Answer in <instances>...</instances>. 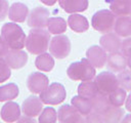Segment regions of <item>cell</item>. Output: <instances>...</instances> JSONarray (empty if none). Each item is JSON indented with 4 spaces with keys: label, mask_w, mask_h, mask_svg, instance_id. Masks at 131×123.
Returning a JSON list of instances; mask_svg holds the SVG:
<instances>
[{
    "label": "cell",
    "mask_w": 131,
    "mask_h": 123,
    "mask_svg": "<svg viewBox=\"0 0 131 123\" xmlns=\"http://www.w3.org/2000/svg\"><path fill=\"white\" fill-rule=\"evenodd\" d=\"M50 43V33L44 28H32L26 38V48L32 54L46 52Z\"/></svg>",
    "instance_id": "obj_1"
},
{
    "label": "cell",
    "mask_w": 131,
    "mask_h": 123,
    "mask_svg": "<svg viewBox=\"0 0 131 123\" xmlns=\"http://www.w3.org/2000/svg\"><path fill=\"white\" fill-rule=\"evenodd\" d=\"M57 119L59 122L62 123H70V122H76V123H81L85 122L84 116H82L79 111L72 105H62L59 107L57 111Z\"/></svg>",
    "instance_id": "obj_8"
},
{
    "label": "cell",
    "mask_w": 131,
    "mask_h": 123,
    "mask_svg": "<svg viewBox=\"0 0 131 123\" xmlns=\"http://www.w3.org/2000/svg\"><path fill=\"white\" fill-rule=\"evenodd\" d=\"M4 57L7 65L13 70L21 69L28 61V54L21 49H9Z\"/></svg>",
    "instance_id": "obj_12"
},
{
    "label": "cell",
    "mask_w": 131,
    "mask_h": 123,
    "mask_svg": "<svg viewBox=\"0 0 131 123\" xmlns=\"http://www.w3.org/2000/svg\"><path fill=\"white\" fill-rule=\"evenodd\" d=\"M29 15V8L26 4L20 2L13 3L8 9V17L14 23H23Z\"/></svg>",
    "instance_id": "obj_17"
},
{
    "label": "cell",
    "mask_w": 131,
    "mask_h": 123,
    "mask_svg": "<svg viewBox=\"0 0 131 123\" xmlns=\"http://www.w3.org/2000/svg\"><path fill=\"white\" fill-rule=\"evenodd\" d=\"M106 67L111 72L119 73L127 67V56L119 51L110 52L106 58Z\"/></svg>",
    "instance_id": "obj_15"
},
{
    "label": "cell",
    "mask_w": 131,
    "mask_h": 123,
    "mask_svg": "<svg viewBox=\"0 0 131 123\" xmlns=\"http://www.w3.org/2000/svg\"><path fill=\"white\" fill-rule=\"evenodd\" d=\"M108 101L112 106L114 107H122L124 104H125V100H126V97H127V93H126V90L122 87H118L116 88L114 91H112L108 95Z\"/></svg>",
    "instance_id": "obj_29"
},
{
    "label": "cell",
    "mask_w": 131,
    "mask_h": 123,
    "mask_svg": "<svg viewBox=\"0 0 131 123\" xmlns=\"http://www.w3.org/2000/svg\"><path fill=\"white\" fill-rule=\"evenodd\" d=\"M50 12L44 7H36L28 15V26L30 28H45L49 19Z\"/></svg>",
    "instance_id": "obj_9"
},
{
    "label": "cell",
    "mask_w": 131,
    "mask_h": 123,
    "mask_svg": "<svg viewBox=\"0 0 131 123\" xmlns=\"http://www.w3.org/2000/svg\"><path fill=\"white\" fill-rule=\"evenodd\" d=\"M121 52L128 56L131 54V36L126 37L124 40H122V45H121Z\"/></svg>",
    "instance_id": "obj_33"
},
{
    "label": "cell",
    "mask_w": 131,
    "mask_h": 123,
    "mask_svg": "<svg viewBox=\"0 0 131 123\" xmlns=\"http://www.w3.org/2000/svg\"><path fill=\"white\" fill-rule=\"evenodd\" d=\"M59 6L68 13L85 11L88 8V0H57Z\"/></svg>",
    "instance_id": "obj_18"
},
{
    "label": "cell",
    "mask_w": 131,
    "mask_h": 123,
    "mask_svg": "<svg viewBox=\"0 0 131 123\" xmlns=\"http://www.w3.org/2000/svg\"><path fill=\"white\" fill-rule=\"evenodd\" d=\"M1 36L9 49H23L26 46V34L20 26L6 23L1 28Z\"/></svg>",
    "instance_id": "obj_2"
},
{
    "label": "cell",
    "mask_w": 131,
    "mask_h": 123,
    "mask_svg": "<svg viewBox=\"0 0 131 123\" xmlns=\"http://www.w3.org/2000/svg\"><path fill=\"white\" fill-rule=\"evenodd\" d=\"M43 4H45V5H47V6H52V5H54L55 3H56V1L57 0H40Z\"/></svg>",
    "instance_id": "obj_37"
},
{
    "label": "cell",
    "mask_w": 131,
    "mask_h": 123,
    "mask_svg": "<svg viewBox=\"0 0 131 123\" xmlns=\"http://www.w3.org/2000/svg\"><path fill=\"white\" fill-rule=\"evenodd\" d=\"M90 100H91V104H92V111H94V112H96L100 115L112 106L108 101L107 95L99 93V92H98L97 95H95Z\"/></svg>",
    "instance_id": "obj_28"
},
{
    "label": "cell",
    "mask_w": 131,
    "mask_h": 123,
    "mask_svg": "<svg viewBox=\"0 0 131 123\" xmlns=\"http://www.w3.org/2000/svg\"><path fill=\"white\" fill-rule=\"evenodd\" d=\"M119 86L124 88L126 91H131V70L125 69L121 72H119L118 76Z\"/></svg>",
    "instance_id": "obj_31"
},
{
    "label": "cell",
    "mask_w": 131,
    "mask_h": 123,
    "mask_svg": "<svg viewBox=\"0 0 131 123\" xmlns=\"http://www.w3.org/2000/svg\"><path fill=\"white\" fill-rule=\"evenodd\" d=\"M67 96L64 86L60 83L53 82L46 87L42 92H40V99L45 105L56 106L61 104Z\"/></svg>",
    "instance_id": "obj_5"
},
{
    "label": "cell",
    "mask_w": 131,
    "mask_h": 123,
    "mask_svg": "<svg viewBox=\"0 0 131 123\" xmlns=\"http://www.w3.org/2000/svg\"><path fill=\"white\" fill-rule=\"evenodd\" d=\"M49 85V79L45 74L40 72H34L28 76L27 79V87L28 89L35 94H40L46 87Z\"/></svg>",
    "instance_id": "obj_10"
},
{
    "label": "cell",
    "mask_w": 131,
    "mask_h": 123,
    "mask_svg": "<svg viewBox=\"0 0 131 123\" xmlns=\"http://www.w3.org/2000/svg\"><path fill=\"white\" fill-rule=\"evenodd\" d=\"M71 104L84 117H86L88 114H90L92 112V104H91V100L88 99V98L82 97L80 95H76L72 98Z\"/></svg>",
    "instance_id": "obj_25"
},
{
    "label": "cell",
    "mask_w": 131,
    "mask_h": 123,
    "mask_svg": "<svg viewBox=\"0 0 131 123\" xmlns=\"http://www.w3.org/2000/svg\"><path fill=\"white\" fill-rule=\"evenodd\" d=\"M95 83L99 93L108 95L112 91L119 87V81L117 76L113 72H101L95 76Z\"/></svg>",
    "instance_id": "obj_7"
},
{
    "label": "cell",
    "mask_w": 131,
    "mask_h": 123,
    "mask_svg": "<svg viewBox=\"0 0 131 123\" xmlns=\"http://www.w3.org/2000/svg\"><path fill=\"white\" fill-rule=\"evenodd\" d=\"M121 122H128V123H131V114H126V116L124 115V117H123V119H122V121Z\"/></svg>",
    "instance_id": "obj_38"
},
{
    "label": "cell",
    "mask_w": 131,
    "mask_h": 123,
    "mask_svg": "<svg viewBox=\"0 0 131 123\" xmlns=\"http://www.w3.org/2000/svg\"><path fill=\"white\" fill-rule=\"evenodd\" d=\"M19 89L15 83H8L0 87V101H8L17 97Z\"/></svg>",
    "instance_id": "obj_27"
},
{
    "label": "cell",
    "mask_w": 131,
    "mask_h": 123,
    "mask_svg": "<svg viewBox=\"0 0 131 123\" xmlns=\"http://www.w3.org/2000/svg\"><path fill=\"white\" fill-rule=\"evenodd\" d=\"M68 25L76 33H83L89 28V23L87 18L84 15L77 13H72L68 17Z\"/></svg>",
    "instance_id": "obj_20"
},
{
    "label": "cell",
    "mask_w": 131,
    "mask_h": 123,
    "mask_svg": "<svg viewBox=\"0 0 131 123\" xmlns=\"http://www.w3.org/2000/svg\"><path fill=\"white\" fill-rule=\"evenodd\" d=\"M48 49L53 57L58 59L66 58L71 52V41L68 36L58 34L57 36L50 39Z\"/></svg>",
    "instance_id": "obj_6"
},
{
    "label": "cell",
    "mask_w": 131,
    "mask_h": 123,
    "mask_svg": "<svg viewBox=\"0 0 131 123\" xmlns=\"http://www.w3.org/2000/svg\"><path fill=\"white\" fill-rule=\"evenodd\" d=\"M115 22L116 15L108 9H101L96 11L91 18V25L93 29L102 34L113 31Z\"/></svg>",
    "instance_id": "obj_4"
},
{
    "label": "cell",
    "mask_w": 131,
    "mask_h": 123,
    "mask_svg": "<svg viewBox=\"0 0 131 123\" xmlns=\"http://www.w3.org/2000/svg\"><path fill=\"white\" fill-rule=\"evenodd\" d=\"M130 16H131V13H130Z\"/></svg>",
    "instance_id": "obj_40"
},
{
    "label": "cell",
    "mask_w": 131,
    "mask_h": 123,
    "mask_svg": "<svg viewBox=\"0 0 131 123\" xmlns=\"http://www.w3.org/2000/svg\"><path fill=\"white\" fill-rule=\"evenodd\" d=\"M97 94H98V89L95 81L93 80L82 81V83L78 86V95L82 97L91 99Z\"/></svg>",
    "instance_id": "obj_23"
},
{
    "label": "cell",
    "mask_w": 131,
    "mask_h": 123,
    "mask_svg": "<svg viewBox=\"0 0 131 123\" xmlns=\"http://www.w3.org/2000/svg\"><path fill=\"white\" fill-rule=\"evenodd\" d=\"M8 50H9V47L7 46L5 41L3 40L2 36L0 35V57H4Z\"/></svg>",
    "instance_id": "obj_35"
},
{
    "label": "cell",
    "mask_w": 131,
    "mask_h": 123,
    "mask_svg": "<svg viewBox=\"0 0 131 123\" xmlns=\"http://www.w3.org/2000/svg\"><path fill=\"white\" fill-rule=\"evenodd\" d=\"M10 75H11L10 67L7 65V63L3 57H0V83L8 80L10 78Z\"/></svg>",
    "instance_id": "obj_32"
},
{
    "label": "cell",
    "mask_w": 131,
    "mask_h": 123,
    "mask_svg": "<svg viewBox=\"0 0 131 123\" xmlns=\"http://www.w3.org/2000/svg\"><path fill=\"white\" fill-rule=\"evenodd\" d=\"M68 77L74 81H88L95 78V68L88 61L87 58H82L79 61L72 63L67 70Z\"/></svg>",
    "instance_id": "obj_3"
},
{
    "label": "cell",
    "mask_w": 131,
    "mask_h": 123,
    "mask_svg": "<svg viewBox=\"0 0 131 123\" xmlns=\"http://www.w3.org/2000/svg\"><path fill=\"white\" fill-rule=\"evenodd\" d=\"M8 9H9V4L7 0H0V22L3 20L7 13H8Z\"/></svg>",
    "instance_id": "obj_34"
},
{
    "label": "cell",
    "mask_w": 131,
    "mask_h": 123,
    "mask_svg": "<svg viewBox=\"0 0 131 123\" xmlns=\"http://www.w3.org/2000/svg\"><path fill=\"white\" fill-rule=\"evenodd\" d=\"M43 110V102L40 99V97H37L35 95H31L28 98H26L21 105V112L24 115L28 117L35 118L40 115V113Z\"/></svg>",
    "instance_id": "obj_13"
},
{
    "label": "cell",
    "mask_w": 131,
    "mask_h": 123,
    "mask_svg": "<svg viewBox=\"0 0 131 123\" xmlns=\"http://www.w3.org/2000/svg\"><path fill=\"white\" fill-rule=\"evenodd\" d=\"M125 109L131 113V92L126 97V100H125Z\"/></svg>",
    "instance_id": "obj_36"
},
{
    "label": "cell",
    "mask_w": 131,
    "mask_h": 123,
    "mask_svg": "<svg viewBox=\"0 0 131 123\" xmlns=\"http://www.w3.org/2000/svg\"><path fill=\"white\" fill-rule=\"evenodd\" d=\"M127 67L131 70V54H129L127 56Z\"/></svg>",
    "instance_id": "obj_39"
},
{
    "label": "cell",
    "mask_w": 131,
    "mask_h": 123,
    "mask_svg": "<svg viewBox=\"0 0 131 123\" xmlns=\"http://www.w3.org/2000/svg\"><path fill=\"white\" fill-rule=\"evenodd\" d=\"M35 66L38 70L43 72H50L54 68V58L51 54L47 52H43L38 54L35 59Z\"/></svg>",
    "instance_id": "obj_24"
},
{
    "label": "cell",
    "mask_w": 131,
    "mask_h": 123,
    "mask_svg": "<svg viewBox=\"0 0 131 123\" xmlns=\"http://www.w3.org/2000/svg\"><path fill=\"white\" fill-rule=\"evenodd\" d=\"M100 46L106 51V52H115L119 51L121 49L122 40L119 35H117L115 32H107L104 33L100 39H99Z\"/></svg>",
    "instance_id": "obj_14"
},
{
    "label": "cell",
    "mask_w": 131,
    "mask_h": 123,
    "mask_svg": "<svg viewBox=\"0 0 131 123\" xmlns=\"http://www.w3.org/2000/svg\"><path fill=\"white\" fill-rule=\"evenodd\" d=\"M57 120V113L52 107H47L39 115L38 121L40 123H54Z\"/></svg>",
    "instance_id": "obj_30"
},
{
    "label": "cell",
    "mask_w": 131,
    "mask_h": 123,
    "mask_svg": "<svg viewBox=\"0 0 131 123\" xmlns=\"http://www.w3.org/2000/svg\"><path fill=\"white\" fill-rule=\"evenodd\" d=\"M124 115H125V112L121 107L111 106L100 116H101V121L102 122H104V123H115V122H121Z\"/></svg>",
    "instance_id": "obj_22"
},
{
    "label": "cell",
    "mask_w": 131,
    "mask_h": 123,
    "mask_svg": "<svg viewBox=\"0 0 131 123\" xmlns=\"http://www.w3.org/2000/svg\"><path fill=\"white\" fill-rule=\"evenodd\" d=\"M86 58L95 69H100L105 66L107 54H106V51L101 46L93 45L87 49Z\"/></svg>",
    "instance_id": "obj_11"
},
{
    "label": "cell",
    "mask_w": 131,
    "mask_h": 123,
    "mask_svg": "<svg viewBox=\"0 0 131 123\" xmlns=\"http://www.w3.org/2000/svg\"><path fill=\"white\" fill-rule=\"evenodd\" d=\"M114 32L120 37H129L131 36V16L121 15L116 17L114 25Z\"/></svg>",
    "instance_id": "obj_19"
},
{
    "label": "cell",
    "mask_w": 131,
    "mask_h": 123,
    "mask_svg": "<svg viewBox=\"0 0 131 123\" xmlns=\"http://www.w3.org/2000/svg\"><path fill=\"white\" fill-rule=\"evenodd\" d=\"M1 119L5 122H15L20 118V107L14 101H8L2 106L0 111Z\"/></svg>",
    "instance_id": "obj_16"
},
{
    "label": "cell",
    "mask_w": 131,
    "mask_h": 123,
    "mask_svg": "<svg viewBox=\"0 0 131 123\" xmlns=\"http://www.w3.org/2000/svg\"><path fill=\"white\" fill-rule=\"evenodd\" d=\"M47 29L48 32L54 35L62 34L67 31V22L59 16L49 17L47 22Z\"/></svg>",
    "instance_id": "obj_26"
},
{
    "label": "cell",
    "mask_w": 131,
    "mask_h": 123,
    "mask_svg": "<svg viewBox=\"0 0 131 123\" xmlns=\"http://www.w3.org/2000/svg\"><path fill=\"white\" fill-rule=\"evenodd\" d=\"M110 8L116 16L130 15L131 0H110Z\"/></svg>",
    "instance_id": "obj_21"
}]
</instances>
